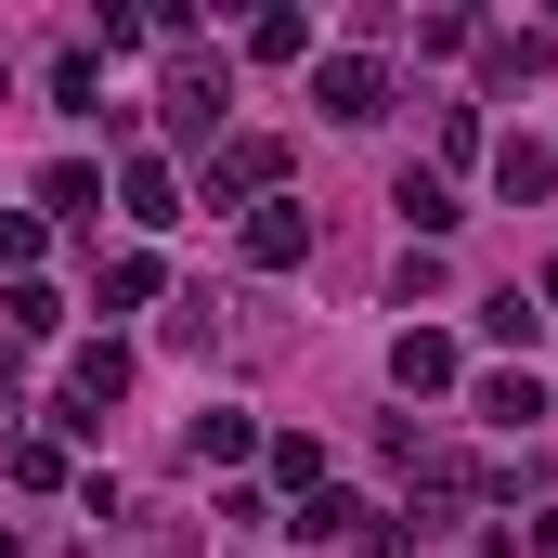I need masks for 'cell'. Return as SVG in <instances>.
<instances>
[{
    "instance_id": "obj_6",
    "label": "cell",
    "mask_w": 558,
    "mask_h": 558,
    "mask_svg": "<svg viewBox=\"0 0 558 558\" xmlns=\"http://www.w3.org/2000/svg\"><path fill=\"white\" fill-rule=\"evenodd\" d=\"M390 377H403V390H454V338H403Z\"/></svg>"
},
{
    "instance_id": "obj_1",
    "label": "cell",
    "mask_w": 558,
    "mask_h": 558,
    "mask_svg": "<svg viewBox=\"0 0 558 558\" xmlns=\"http://www.w3.org/2000/svg\"><path fill=\"white\" fill-rule=\"evenodd\" d=\"M247 260H260V274H299V260H312V208H260V221H247Z\"/></svg>"
},
{
    "instance_id": "obj_11",
    "label": "cell",
    "mask_w": 558,
    "mask_h": 558,
    "mask_svg": "<svg viewBox=\"0 0 558 558\" xmlns=\"http://www.w3.org/2000/svg\"><path fill=\"white\" fill-rule=\"evenodd\" d=\"M403 221H416V234H441V221H454V195H441L428 169H403Z\"/></svg>"
},
{
    "instance_id": "obj_10",
    "label": "cell",
    "mask_w": 558,
    "mask_h": 558,
    "mask_svg": "<svg viewBox=\"0 0 558 558\" xmlns=\"http://www.w3.org/2000/svg\"><path fill=\"white\" fill-rule=\"evenodd\" d=\"M247 182H274V143H234V156L208 169V195H247Z\"/></svg>"
},
{
    "instance_id": "obj_3",
    "label": "cell",
    "mask_w": 558,
    "mask_h": 558,
    "mask_svg": "<svg viewBox=\"0 0 558 558\" xmlns=\"http://www.w3.org/2000/svg\"><path fill=\"white\" fill-rule=\"evenodd\" d=\"M325 118H377V65H364V52L325 65Z\"/></svg>"
},
{
    "instance_id": "obj_8",
    "label": "cell",
    "mask_w": 558,
    "mask_h": 558,
    "mask_svg": "<svg viewBox=\"0 0 558 558\" xmlns=\"http://www.w3.org/2000/svg\"><path fill=\"white\" fill-rule=\"evenodd\" d=\"M481 416H494V428H533V416H546V390H533V377H494V390H481Z\"/></svg>"
},
{
    "instance_id": "obj_2",
    "label": "cell",
    "mask_w": 558,
    "mask_h": 558,
    "mask_svg": "<svg viewBox=\"0 0 558 558\" xmlns=\"http://www.w3.org/2000/svg\"><path fill=\"white\" fill-rule=\"evenodd\" d=\"M169 118H182V131H221V52H208V65H195V52L169 65Z\"/></svg>"
},
{
    "instance_id": "obj_5",
    "label": "cell",
    "mask_w": 558,
    "mask_h": 558,
    "mask_svg": "<svg viewBox=\"0 0 558 558\" xmlns=\"http://www.w3.org/2000/svg\"><path fill=\"white\" fill-rule=\"evenodd\" d=\"M494 182H507V208H520V195H558V156H546V143H507Z\"/></svg>"
},
{
    "instance_id": "obj_7",
    "label": "cell",
    "mask_w": 558,
    "mask_h": 558,
    "mask_svg": "<svg viewBox=\"0 0 558 558\" xmlns=\"http://www.w3.org/2000/svg\"><path fill=\"white\" fill-rule=\"evenodd\" d=\"M52 92H65V118H105V52H65Z\"/></svg>"
},
{
    "instance_id": "obj_4",
    "label": "cell",
    "mask_w": 558,
    "mask_h": 558,
    "mask_svg": "<svg viewBox=\"0 0 558 558\" xmlns=\"http://www.w3.org/2000/svg\"><path fill=\"white\" fill-rule=\"evenodd\" d=\"M118 390H131V351H118V338H92V351H78V416H92V403H118Z\"/></svg>"
},
{
    "instance_id": "obj_9",
    "label": "cell",
    "mask_w": 558,
    "mask_h": 558,
    "mask_svg": "<svg viewBox=\"0 0 558 558\" xmlns=\"http://www.w3.org/2000/svg\"><path fill=\"white\" fill-rule=\"evenodd\" d=\"M247 52H260V65H286V52H312V13H260V26H247Z\"/></svg>"
}]
</instances>
